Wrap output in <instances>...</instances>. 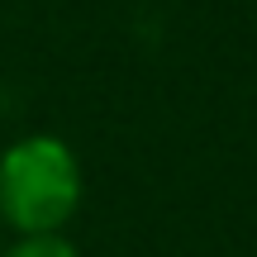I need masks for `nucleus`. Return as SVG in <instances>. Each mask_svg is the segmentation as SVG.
Here are the masks:
<instances>
[{"instance_id":"nucleus-2","label":"nucleus","mask_w":257,"mask_h":257,"mask_svg":"<svg viewBox=\"0 0 257 257\" xmlns=\"http://www.w3.org/2000/svg\"><path fill=\"white\" fill-rule=\"evenodd\" d=\"M0 257H81L67 233H15V243H0Z\"/></svg>"},{"instance_id":"nucleus-1","label":"nucleus","mask_w":257,"mask_h":257,"mask_svg":"<svg viewBox=\"0 0 257 257\" xmlns=\"http://www.w3.org/2000/svg\"><path fill=\"white\" fill-rule=\"evenodd\" d=\"M86 195L81 157L57 134H19L0 148V229L67 233Z\"/></svg>"}]
</instances>
